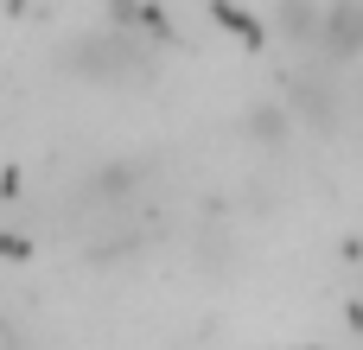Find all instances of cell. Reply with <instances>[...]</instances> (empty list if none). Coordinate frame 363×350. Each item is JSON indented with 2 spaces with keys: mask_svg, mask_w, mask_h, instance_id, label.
Instances as JSON below:
<instances>
[{
  "mask_svg": "<svg viewBox=\"0 0 363 350\" xmlns=\"http://www.w3.org/2000/svg\"><path fill=\"white\" fill-rule=\"evenodd\" d=\"M249 134H255L262 147H281V140L294 134V115H287L281 102H262V108H249Z\"/></svg>",
  "mask_w": 363,
  "mask_h": 350,
  "instance_id": "cell-5",
  "label": "cell"
},
{
  "mask_svg": "<svg viewBox=\"0 0 363 350\" xmlns=\"http://www.w3.org/2000/svg\"><path fill=\"white\" fill-rule=\"evenodd\" d=\"M64 70L83 77V83H115V89H128V83H147V77H153V51H147L134 32H83V38L64 45Z\"/></svg>",
  "mask_w": 363,
  "mask_h": 350,
  "instance_id": "cell-1",
  "label": "cell"
},
{
  "mask_svg": "<svg viewBox=\"0 0 363 350\" xmlns=\"http://www.w3.org/2000/svg\"><path fill=\"white\" fill-rule=\"evenodd\" d=\"M140 179H147V166H140V159H108L102 172H89V198H108V204H121V198H128Z\"/></svg>",
  "mask_w": 363,
  "mask_h": 350,
  "instance_id": "cell-4",
  "label": "cell"
},
{
  "mask_svg": "<svg viewBox=\"0 0 363 350\" xmlns=\"http://www.w3.org/2000/svg\"><path fill=\"white\" fill-rule=\"evenodd\" d=\"M319 6H325V0H274V32H281L294 51H313V38H319Z\"/></svg>",
  "mask_w": 363,
  "mask_h": 350,
  "instance_id": "cell-3",
  "label": "cell"
},
{
  "mask_svg": "<svg viewBox=\"0 0 363 350\" xmlns=\"http://www.w3.org/2000/svg\"><path fill=\"white\" fill-rule=\"evenodd\" d=\"M313 57H319V70H351V64H363V0H325L319 6Z\"/></svg>",
  "mask_w": 363,
  "mask_h": 350,
  "instance_id": "cell-2",
  "label": "cell"
}]
</instances>
